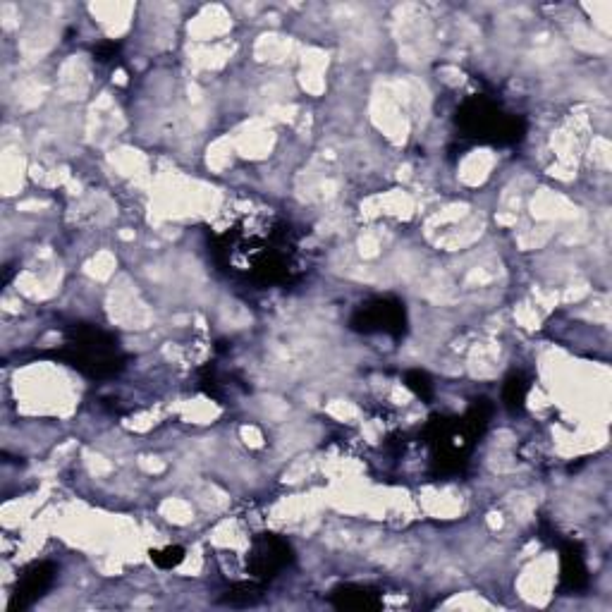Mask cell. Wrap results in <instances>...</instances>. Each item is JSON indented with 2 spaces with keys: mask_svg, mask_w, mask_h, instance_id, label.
<instances>
[{
  "mask_svg": "<svg viewBox=\"0 0 612 612\" xmlns=\"http://www.w3.org/2000/svg\"><path fill=\"white\" fill-rule=\"evenodd\" d=\"M266 584L263 581H242V584L230 586L223 596L218 598L220 605H230V608H252V605H259L266 596Z\"/></svg>",
  "mask_w": 612,
  "mask_h": 612,
  "instance_id": "10",
  "label": "cell"
},
{
  "mask_svg": "<svg viewBox=\"0 0 612 612\" xmlns=\"http://www.w3.org/2000/svg\"><path fill=\"white\" fill-rule=\"evenodd\" d=\"M350 328L354 333H385L390 338L402 340L407 333V309L400 299L378 297L371 302L357 306L350 318Z\"/></svg>",
  "mask_w": 612,
  "mask_h": 612,
  "instance_id": "5",
  "label": "cell"
},
{
  "mask_svg": "<svg viewBox=\"0 0 612 612\" xmlns=\"http://www.w3.org/2000/svg\"><path fill=\"white\" fill-rule=\"evenodd\" d=\"M118 53H120V44H115V41H103V44L94 48V60H99V63H110Z\"/></svg>",
  "mask_w": 612,
  "mask_h": 612,
  "instance_id": "15",
  "label": "cell"
},
{
  "mask_svg": "<svg viewBox=\"0 0 612 612\" xmlns=\"http://www.w3.org/2000/svg\"><path fill=\"white\" fill-rule=\"evenodd\" d=\"M426 438L433 448V467L443 476L459 474L467 467L469 452L476 443L462 419H445V416H433L431 424L426 426Z\"/></svg>",
  "mask_w": 612,
  "mask_h": 612,
  "instance_id": "4",
  "label": "cell"
},
{
  "mask_svg": "<svg viewBox=\"0 0 612 612\" xmlns=\"http://www.w3.org/2000/svg\"><path fill=\"white\" fill-rule=\"evenodd\" d=\"M185 560V548L165 546L161 550H151V562L161 569H173Z\"/></svg>",
  "mask_w": 612,
  "mask_h": 612,
  "instance_id": "14",
  "label": "cell"
},
{
  "mask_svg": "<svg viewBox=\"0 0 612 612\" xmlns=\"http://www.w3.org/2000/svg\"><path fill=\"white\" fill-rule=\"evenodd\" d=\"M218 263L249 283L271 287L290 285L299 275L297 242L287 225L278 223L263 235L247 230L225 232L216 244Z\"/></svg>",
  "mask_w": 612,
  "mask_h": 612,
  "instance_id": "1",
  "label": "cell"
},
{
  "mask_svg": "<svg viewBox=\"0 0 612 612\" xmlns=\"http://www.w3.org/2000/svg\"><path fill=\"white\" fill-rule=\"evenodd\" d=\"M55 574H58V569H55L53 562H34V565L24 569L20 579H17L15 591H12L10 596L8 612H24L27 608H32V605L39 601V598H44V593L51 589Z\"/></svg>",
  "mask_w": 612,
  "mask_h": 612,
  "instance_id": "7",
  "label": "cell"
},
{
  "mask_svg": "<svg viewBox=\"0 0 612 612\" xmlns=\"http://www.w3.org/2000/svg\"><path fill=\"white\" fill-rule=\"evenodd\" d=\"M526 395H529V381H526L522 373H512V376H507V381L503 385V402L507 412L522 414L526 407Z\"/></svg>",
  "mask_w": 612,
  "mask_h": 612,
  "instance_id": "12",
  "label": "cell"
},
{
  "mask_svg": "<svg viewBox=\"0 0 612 612\" xmlns=\"http://www.w3.org/2000/svg\"><path fill=\"white\" fill-rule=\"evenodd\" d=\"M405 383H407V388L412 390L416 397H419V400H424V402L433 400V393H436V390H433V381L426 371H419V369L407 371Z\"/></svg>",
  "mask_w": 612,
  "mask_h": 612,
  "instance_id": "13",
  "label": "cell"
},
{
  "mask_svg": "<svg viewBox=\"0 0 612 612\" xmlns=\"http://www.w3.org/2000/svg\"><path fill=\"white\" fill-rule=\"evenodd\" d=\"M330 603L333 608L347 612H376L383 608L381 593L371 586L359 584H340L330 593Z\"/></svg>",
  "mask_w": 612,
  "mask_h": 612,
  "instance_id": "9",
  "label": "cell"
},
{
  "mask_svg": "<svg viewBox=\"0 0 612 612\" xmlns=\"http://www.w3.org/2000/svg\"><path fill=\"white\" fill-rule=\"evenodd\" d=\"M455 122L464 137L476 139L481 144L512 146L522 142L526 134V122L522 118L505 113L498 103L486 96H469L457 108Z\"/></svg>",
  "mask_w": 612,
  "mask_h": 612,
  "instance_id": "3",
  "label": "cell"
},
{
  "mask_svg": "<svg viewBox=\"0 0 612 612\" xmlns=\"http://www.w3.org/2000/svg\"><path fill=\"white\" fill-rule=\"evenodd\" d=\"M493 412H495V407H493V402L488 400V397H476V400L471 402L467 414L462 416L464 426H467L471 438L479 440L483 433H486V428L493 419Z\"/></svg>",
  "mask_w": 612,
  "mask_h": 612,
  "instance_id": "11",
  "label": "cell"
},
{
  "mask_svg": "<svg viewBox=\"0 0 612 612\" xmlns=\"http://www.w3.org/2000/svg\"><path fill=\"white\" fill-rule=\"evenodd\" d=\"M51 357L65 361L67 366L77 369L91 381H106V378L118 376L127 361L118 338L89 323H79L67 330L65 345L55 350Z\"/></svg>",
  "mask_w": 612,
  "mask_h": 612,
  "instance_id": "2",
  "label": "cell"
},
{
  "mask_svg": "<svg viewBox=\"0 0 612 612\" xmlns=\"http://www.w3.org/2000/svg\"><path fill=\"white\" fill-rule=\"evenodd\" d=\"M292 562H295V550L283 536L259 534L254 536L252 548L247 553V572L252 574V579L268 584Z\"/></svg>",
  "mask_w": 612,
  "mask_h": 612,
  "instance_id": "6",
  "label": "cell"
},
{
  "mask_svg": "<svg viewBox=\"0 0 612 612\" xmlns=\"http://www.w3.org/2000/svg\"><path fill=\"white\" fill-rule=\"evenodd\" d=\"M560 584L565 591L579 593L589 589V567H586L584 560V548L579 546L577 541H567L562 543L560 548Z\"/></svg>",
  "mask_w": 612,
  "mask_h": 612,
  "instance_id": "8",
  "label": "cell"
}]
</instances>
